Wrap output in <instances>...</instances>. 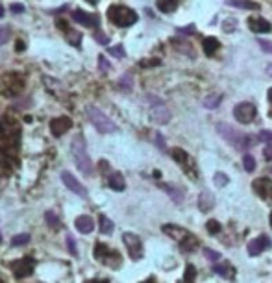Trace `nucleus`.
I'll return each mask as SVG.
<instances>
[{
    "mask_svg": "<svg viewBox=\"0 0 272 283\" xmlns=\"http://www.w3.org/2000/svg\"><path fill=\"white\" fill-rule=\"evenodd\" d=\"M71 154H73V159L76 163V167L83 172L85 176L93 174V161L89 157L87 147H85V141H83L82 135H76L71 141Z\"/></svg>",
    "mask_w": 272,
    "mask_h": 283,
    "instance_id": "obj_1",
    "label": "nucleus"
},
{
    "mask_svg": "<svg viewBox=\"0 0 272 283\" xmlns=\"http://www.w3.org/2000/svg\"><path fill=\"white\" fill-rule=\"evenodd\" d=\"M107 19L111 20L115 26H119V28H128V26L137 22V13L131 8L115 4L107 8Z\"/></svg>",
    "mask_w": 272,
    "mask_h": 283,
    "instance_id": "obj_2",
    "label": "nucleus"
},
{
    "mask_svg": "<svg viewBox=\"0 0 272 283\" xmlns=\"http://www.w3.org/2000/svg\"><path fill=\"white\" fill-rule=\"evenodd\" d=\"M170 156L174 159L178 165L182 167V171L185 172V176L189 178V180H198V167H196V161H194V157L191 154L184 150V148H172L170 150Z\"/></svg>",
    "mask_w": 272,
    "mask_h": 283,
    "instance_id": "obj_3",
    "label": "nucleus"
},
{
    "mask_svg": "<svg viewBox=\"0 0 272 283\" xmlns=\"http://www.w3.org/2000/svg\"><path fill=\"white\" fill-rule=\"evenodd\" d=\"M22 89H25V78L20 74L6 73L0 78V95H4V97H17V95L22 93Z\"/></svg>",
    "mask_w": 272,
    "mask_h": 283,
    "instance_id": "obj_4",
    "label": "nucleus"
},
{
    "mask_svg": "<svg viewBox=\"0 0 272 283\" xmlns=\"http://www.w3.org/2000/svg\"><path fill=\"white\" fill-rule=\"evenodd\" d=\"M93 254H95V259H98L100 263L109 267V269H119L122 265L121 254H119L117 250L109 248L106 243H97V246L93 250Z\"/></svg>",
    "mask_w": 272,
    "mask_h": 283,
    "instance_id": "obj_5",
    "label": "nucleus"
},
{
    "mask_svg": "<svg viewBox=\"0 0 272 283\" xmlns=\"http://www.w3.org/2000/svg\"><path fill=\"white\" fill-rule=\"evenodd\" d=\"M87 117H89V121L93 122V126L97 128L100 133H113L117 130L115 122L107 117L104 111H100L98 108H95V106H89L87 108Z\"/></svg>",
    "mask_w": 272,
    "mask_h": 283,
    "instance_id": "obj_6",
    "label": "nucleus"
},
{
    "mask_svg": "<svg viewBox=\"0 0 272 283\" xmlns=\"http://www.w3.org/2000/svg\"><path fill=\"white\" fill-rule=\"evenodd\" d=\"M219 132L222 137H226V141L232 145V147L235 148H248V147H252L254 141H252V137H248L244 135V133L237 132V130H233L230 124H219Z\"/></svg>",
    "mask_w": 272,
    "mask_h": 283,
    "instance_id": "obj_7",
    "label": "nucleus"
},
{
    "mask_svg": "<svg viewBox=\"0 0 272 283\" xmlns=\"http://www.w3.org/2000/svg\"><path fill=\"white\" fill-rule=\"evenodd\" d=\"M256 115H258V109L250 102H241L233 108V117L239 124H250L256 119Z\"/></svg>",
    "mask_w": 272,
    "mask_h": 283,
    "instance_id": "obj_8",
    "label": "nucleus"
},
{
    "mask_svg": "<svg viewBox=\"0 0 272 283\" xmlns=\"http://www.w3.org/2000/svg\"><path fill=\"white\" fill-rule=\"evenodd\" d=\"M148 102H150V117L154 119L155 122L160 124H165V122L170 121V111L165 104L161 102L160 98H155L154 95L148 97Z\"/></svg>",
    "mask_w": 272,
    "mask_h": 283,
    "instance_id": "obj_9",
    "label": "nucleus"
},
{
    "mask_svg": "<svg viewBox=\"0 0 272 283\" xmlns=\"http://www.w3.org/2000/svg\"><path fill=\"white\" fill-rule=\"evenodd\" d=\"M122 241L126 244V250H128V254H130V257L133 259V261H139V259L143 257V254H145V250H143V241L139 239L135 233H122Z\"/></svg>",
    "mask_w": 272,
    "mask_h": 283,
    "instance_id": "obj_10",
    "label": "nucleus"
},
{
    "mask_svg": "<svg viewBox=\"0 0 272 283\" xmlns=\"http://www.w3.org/2000/svg\"><path fill=\"white\" fill-rule=\"evenodd\" d=\"M11 270H13L15 278H26L30 274L34 272L35 269V261L32 257H22V259H17L13 263H10Z\"/></svg>",
    "mask_w": 272,
    "mask_h": 283,
    "instance_id": "obj_11",
    "label": "nucleus"
},
{
    "mask_svg": "<svg viewBox=\"0 0 272 283\" xmlns=\"http://www.w3.org/2000/svg\"><path fill=\"white\" fill-rule=\"evenodd\" d=\"M254 187V193L265 202H270L272 200V180L270 178H258L254 180L252 183Z\"/></svg>",
    "mask_w": 272,
    "mask_h": 283,
    "instance_id": "obj_12",
    "label": "nucleus"
},
{
    "mask_svg": "<svg viewBox=\"0 0 272 283\" xmlns=\"http://www.w3.org/2000/svg\"><path fill=\"white\" fill-rule=\"evenodd\" d=\"M71 128H73V119L65 117V115L50 121V133H52L54 137H63Z\"/></svg>",
    "mask_w": 272,
    "mask_h": 283,
    "instance_id": "obj_13",
    "label": "nucleus"
},
{
    "mask_svg": "<svg viewBox=\"0 0 272 283\" xmlns=\"http://www.w3.org/2000/svg\"><path fill=\"white\" fill-rule=\"evenodd\" d=\"M61 180H63L65 187H67L69 191H73L74 195L82 196V198H85V196H87V191H85V187H83L82 183H80V181H78L69 171L61 172Z\"/></svg>",
    "mask_w": 272,
    "mask_h": 283,
    "instance_id": "obj_14",
    "label": "nucleus"
},
{
    "mask_svg": "<svg viewBox=\"0 0 272 283\" xmlns=\"http://www.w3.org/2000/svg\"><path fill=\"white\" fill-rule=\"evenodd\" d=\"M270 239H268L267 235H261V237H258V239L250 241V244H248V254L250 255H259L261 252H265L267 248H270Z\"/></svg>",
    "mask_w": 272,
    "mask_h": 283,
    "instance_id": "obj_15",
    "label": "nucleus"
},
{
    "mask_svg": "<svg viewBox=\"0 0 272 283\" xmlns=\"http://www.w3.org/2000/svg\"><path fill=\"white\" fill-rule=\"evenodd\" d=\"M248 28L252 30L254 34H268L272 30V25L263 17H250L248 19Z\"/></svg>",
    "mask_w": 272,
    "mask_h": 283,
    "instance_id": "obj_16",
    "label": "nucleus"
},
{
    "mask_svg": "<svg viewBox=\"0 0 272 283\" xmlns=\"http://www.w3.org/2000/svg\"><path fill=\"white\" fill-rule=\"evenodd\" d=\"M58 28L63 30L65 35H67V41L73 44V46H80V44H82V34L76 32L74 28H71V26L67 25V20H58Z\"/></svg>",
    "mask_w": 272,
    "mask_h": 283,
    "instance_id": "obj_17",
    "label": "nucleus"
},
{
    "mask_svg": "<svg viewBox=\"0 0 272 283\" xmlns=\"http://www.w3.org/2000/svg\"><path fill=\"white\" fill-rule=\"evenodd\" d=\"M73 19L76 20V22H80V25H83L85 28H95V26L98 25V19L95 15L85 13V11H82V10H74Z\"/></svg>",
    "mask_w": 272,
    "mask_h": 283,
    "instance_id": "obj_18",
    "label": "nucleus"
},
{
    "mask_svg": "<svg viewBox=\"0 0 272 283\" xmlns=\"http://www.w3.org/2000/svg\"><path fill=\"white\" fill-rule=\"evenodd\" d=\"M163 231H165L169 237H172L174 241H178V243H182L184 239L189 237V231H187V229L182 228V226H176V224H165L163 226Z\"/></svg>",
    "mask_w": 272,
    "mask_h": 283,
    "instance_id": "obj_19",
    "label": "nucleus"
},
{
    "mask_svg": "<svg viewBox=\"0 0 272 283\" xmlns=\"http://www.w3.org/2000/svg\"><path fill=\"white\" fill-rule=\"evenodd\" d=\"M74 226H76V229L80 233H91L93 229H95V220L89 215H80L74 220Z\"/></svg>",
    "mask_w": 272,
    "mask_h": 283,
    "instance_id": "obj_20",
    "label": "nucleus"
},
{
    "mask_svg": "<svg viewBox=\"0 0 272 283\" xmlns=\"http://www.w3.org/2000/svg\"><path fill=\"white\" fill-rule=\"evenodd\" d=\"M107 185H109V189L121 193V191L126 189V180H124V176L121 172H111L109 178H107Z\"/></svg>",
    "mask_w": 272,
    "mask_h": 283,
    "instance_id": "obj_21",
    "label": "nucleus"
},
{
    "mask_svg": "<svg viewBox=\"0 0 272 283\" xmlns=\"http://www.w3.org/2000/svg\"><path fill=\"white\" fill-rule=\"evenodd\" d=\"M213 205H215V196L211 195V193H208V191H204V193L198 196V207H200V211L208 213V211H211V207H213Z\"/></svg>",
    "mask_w": 272,
    "mask_h": 283,
    "instance_id": "obj_22",
    "label": "nucleus"
},
{
    "mask_svg": "<svg viewBox=\"0 0 272 283\" xmlns=\"http://www.w3.org/2000/svg\"><path fill=\"white\" fill-rule=\"evenodd\" d=\"M155 6L161 13H174L180 6V0H155Z\"/></svg>",
    "mask_w": 272,
    "mask_h": 283,
    "instance_id": "obj_23",
    "label": "nucleus"
},
{
    "mask_svg": "<svg viewBox=\"0 0 272 283\" xmlns=\"http://www.w3.org/2000/svg\"><path fill=\"white\" fill-rule=\"evenodd\" d=\"M226 4L230 8H239V10H259V4L254 2V0H228Z\"/></svg>",
    "mask_w": 272,
    "mask_h": 283,
    "instance_id": "obj_24",
    "label": "nucleus"
},
{
    "mask_svg": "<svg viewBox=\"0 0 272 283\" xmlns=\"http://www.w3.org/2000/svg\"><path fill=\"white\" fill-rule=\"evenodd\" d=\"M202 49H204L206 56H213L220 49V43L217 37H206L204 43H202Z\"/></svg>",
    "mask_w": 272,
    "mask_h": 283,
    "instance_id": "obj_25",
    "label": "nucleus"
},
{
    "mask_svg": "<svg viewBox=\"0 0 272 283\" xmlns=\"http://www.w3.org/2000/svg\"><path fill=\"white\" fill-rule=\"evenodd\" d=\"M98 226H100V231L104 235H109L115 229V224H113L111 219H107L106 215H98Z\"/></svg>",
    "mask_w": 272,
    "mask_h": 283,
    "instance_id": "obj_26",
    "label": "nucleus"
},
{
    "mask_svg": "<svg viewBox=\"0 0 272 283\" xmlns=\"http://www.w3.org/2000/svg\"><path fill=\"white\" fill-rule=\"evenodd\" d=\"M196 246H198V239L194 237V235L189 233V237L187 239H184L180 243V250L182 252H193V250H196Z\"/></svg>",
    "mask_w": 272,
    "mask_h": 283,
    "instance_id": "obj_27",
    "label": "nucleus"
},
{
    "mask_svg": "<svg viewBox=\"0 0 272 283\" xmlns=\"http://www.w3.org/2000/svg\"><path fill=\"white\" fill-rule=\"evenodd\" d=\"M215 272L219 274L220 278H228V279H232L233 278V274H235V270L230 267V265H215Z\"/></svg>",
    "mask_w": 272,
    "mask_h": 283,
    "instance_id": "obj_28",
    "label": "nucleus"
},
{
    "mask_svg": "<svg viewBox=\"0 0 272 283\" xmlns=\"http://www.w3.org/2000/svg\"><path fill=\"white\" fill-rule=\"evenodd\" d=\"M163 189L169 193L170 196H172V200L176 202V204H180L182 200H184V191L182 189H176V187H172V185H161Z\"/></svg>",
    "mask_w": 272,
    "mask_h": 283,
    "instance_id": "obj_29",
    "label": "nucleus"
},
{
    "mask_svg": "<svg viewBox=\"0 0 272 283\" xmlns=\"http://www.w3.org/2000/svg\"><path fill=\"white\" fill-rule=\"evenodd\" d=\"M44 220H47V224H49L50 228H54V229L61 228V222H59V219L54 215L52 211H47V213H44Z\"/></svg>",
    "mask_w": 272,
    "mask_h": 283,
    "instance_id": "obj_30",
    "label": "nucleus"
},
{
    "mask_svg": "<svg viewBox=\"0 0 272 283\" xmlns=\"http://www.w3.org/2000/svg\"><path fill=\"white\" fill-rule=\"evenodd\" d=\"M243 165H244V171H246V172H254V171H256V159H254V156H250V154H244V156H243Z\"/></svg>",
    "mask_w": 272,
    "mask_h": 283,
    "instance_id": "obj_31",
    "label": "nucleus"
},
{
    "mask_svg": "<svg viewBox=\"0 0 272 283\" xmlns=\"http://www.w3.org/2000/svg\"><path fill=\"white\" fill-rule=\"evenodd\" d=\"M172 44H174V46H176L178 50H182V49L187 50V56H189V58H193V46L185 43L184 39H182V41H180V39H172Z\"/></svg>",
    "mask_w": 272,
    "mask_h": 283,
    "instance_id": "obj_32",
    "label": "nucleus"
},
{
    "mask_svg": "<svg viewBox=\"0 0 272 283\" xmlns=\"http://www.w3.org/2000/svg\"><path fill=\"white\" fill-rule=\"evenodd\" d=\"M220 100H222V97H220V95H213V97L209 95V97L204 100V106H206V108H211V109H213V108H217V106H219Z\"/></svg>",
    "mask_w": 272,
    "mask_h": 283,
    "instance_id": "obj_33",
    "label": "nucleus"
},
{
    "mask_svg": "<svg viewBox=\"0 0 272 283\" xmlns=\"http://www.w3.org/2000/svg\"><path fill=\"white\" fill-rule=\"evenodd\" d=\"M107 52H109L113 58H119V59H122L124 56H126V52H124V46H122V44H117V46H111V49H107Z\"/></svg>",
    "mask_w": 272,
    "mask_h": 283,
    "instance_id": "obj_34",
    "label": "nucleus"
},
{
    "mask_svg": "<svg viewBox=\"0 0 272 283\" xmlns=\"http://www.w3.org/2000/svg\"><path fill=\"white\" fill-rule=\"evenodd\" d=\"M206 228H208V233L211 235H217L222 229V226H220V222H217V220H208V224H206Z\"/></svg>",
    "mask_w": 272,
    "mask_h": 283,
    "instance_id": "obj_35",
    "label": "nucleus"
},
{
    "mask_svg": "<svg viewBox=\"0 0 272 283\" xmlns=\"http://www.w3.org/2000/svg\"><path fill=\"white\" fill-rule=\"evenodd\" d=\"M160 63H161V59H160V58H148V59H141V61H139V65H141L143 68L157 67Z\"/></svg>",
    "mask_w": 272,
    "mask_h": 283,
    "instance_id": "obj_36",
    "label": "nucleus"
},
{
    "mask_svg": "<svg viewBox=\"0 0 272 283\" xmlns=\"http://www.w3.org/2000/svg\"><path fill=\"white\" fill-rule=\"evenodd\" d=\"M213 180H215V185H217V187H224V185H228L230 178L224 174V172H217Z\"/></svg>",
    "mask_w": 272,
    "mask_h": 283,
    "instance_id": "obj_37",
    "label": "nucleus"
},
{
    "mask_svg": "<svg viewBox=\"0 0 272 283\" xmlns=\"http://www.w3.org/2000/svg\"><path fill=\"white\" fill-rule=\"evenodd\" d=\"M30 241V235L28 233H20V235H15L13 239H11V244L13 246H22Z\"/></svg>",
    "mask_w": 272,
    "mask_h": 283,
    "instance_id": "obj_38",
    "label": "nucleus"
},
{
    "mask_svg": "<svg viewBox=\"0 0 272 283\" xmlns=\"http://www.w3.org/2000/svg\"><path fill=\"white\" fill-rule=\"evenodd\" d=\"M119 85H121L124 91H130V89H131V76H130V74H124V76H121V80H119Z\"/></svg>",
    "mask_w": 272,
    "mask_h": 283,
    "instance_id": "obj_39",
    "label": "nucleus"
},
{
    "mask_svg": "<svg viewBox=\"0 0 272 283\" xmlns=\"http://www.w3.org/2000/svg\"><path fill=\"white\" fill-rule=\"evenodd\" d=\"M67 250L73 255H78V248H76V241H74L73 235H67Z\"/></svg>",
    "mask_w": 272,
    "mask_h": 283,
    "instance_id": "obj_40",
    "label": "nucleus"
},
{
    "mask_svg": "<svg viewBox=\"0 0 272 283\" xmlns=\"http://www.w3.org/2000/svg\"><path fill=\"white\" fill-rule=\"evenodd\" d=\"M204 255L209 259V261H213V263H217V261L220 259L219 252H215V250H211V248H204Z\"/></svg>",
    "mask_w": 272,
    "mask_h": 283,
    "instance_id": "obj_41",
    "label": "nucleus"
},
{
    "mask_svg": "<svg viewBox=\"0 0 272 283\" xmlns=\"http://www.w3.org/2000/svg\"><path fill=\"white\" fill-rule=\"evenodd\" d=\"M194 267L193 265H187V269H185V279H184V283H193V278H194Z\"/></svg>",
    "mask_w": 272,
    "mask_h": 283,
    "instance_id": "obj_42",
    "label": "nucleus"
},
{
    "mask_svg": "<svg viewBox=\"0 0 272 283\" xmlns=\"http://www.w3.org/2000/svg\"><path fill=\"white\" fill-rule=\"evenodd\" d=\"M98 67H100L102 73H107V70H109L111 65H109V61L106 59V56H98Z\"/></svg>",
    "mask_w": 272,
    "mask_h": 283,
    "instance_id": "obj_43",
    "label": "nucleus"
},
{
    "mask_svg": "<svg viewBox=\"0 0 272 283\" xmlns=\"http://www.w3.org/2000/svg\"><path fill=\"white\" fill-rule=\"evenodd\" d=\"M259 139H261L263 143H267V145H272V132L270 130H263V132L259 133Z\"/></svg>",
    "mask_w": 272,
    "mask_h": 283,
    "instance_id": "obj_44",
    "label": "nucleus"
},
{
    "mask_svg": "<svg viewBox=\"0 0 272 283\" xmlns=\"http://www.w3.org/2000/svg\"><path fill=\"white\" fill-rule=\"evenodd\" d=\"M235 26H237V22H235V19H226L222 25V30L224 32H232V30H235Z\"/></svg>",
    "mask_w": 272,
    "mask_h": 283,
    "instance_id": "obj_45",
    "label": "nucleus"
},
{
    "mask_svg": "<svg viewBox=\"0 0 272 283\" xmlns=\"http://www.w3.org/2000/svg\"><path fill=\"white\" fill-rule=\"evenodd\" d=\"M176 32H178L180 35H191V34H194V32H196V26H194V25L185 26V28H178Z\"/></svg>",
    "mask_w": 272,
    "mask_h": 283,
    "instance_id": "obj_46",
    "label": "nucleus"
},
{
    "mask_svg": "<svg viewBox=\"0 0 272 283\" xmlns=\"http://www.w3.org/2000/svg\"><path fill=\"white\" fill-rule=\"evenodd\" d=\"M259 46L263 49V52H267V54H272V41L259 39Z\"/></svg>",
    "mask_w": 272,
    "mask_h": 283,
    "instance_id": "obj_47",
    "label": "nucleus"
},
{
    "mask_svg": "<svg viewBox=\"0 0 272 283\" xmlns=\"http://www.w3.org/2000/svg\"><path fill=\"white\" fill-rule=\"evenodd\" d=\"M10 28H0V44L8 43V39H10Z\"/></svg>",
    "mask_w": 272,
    "mask_h": 283,
    "instance_id": "obj_48",
    "label": "nucleus"
},
{
    "mask_svg": "<svg viewBox=\"0 0 272 283\" xmlns=\"http://www.w3.org/2000/svg\"><path fill=\"white\" fill-rule=\"evenodd\" d=\"M95 39H97L98 43H102V44H107V43H109V39H107V37L102 34V32H97V35H95Z\"/></svg>",
    "mask_w": 272,
    "mask_h": 283,
    "instance_id": "obj_49",
    "label": "nucleus"
},
{
    "mask_svg": "<svg viewBox=\"0 0 272 283\" xmlns=\"http://www.w3.org/2000/svg\"><path fill=\"white\" fill-rule=\"evenodd\" d=\"M263 156H265V159H267V161H272V145L265 147V150H263Z\"/></svg>",
    "mask_w": 272,
    "mask_h": 283,
    "instance_id": "obj_50",
    "label": "nucleus"
},
{
    "mask_svg": "<svg viewBox=\"0 0 272 283\" xmlns=\"http://www.w3.org/2000/svg\"><path fill=\"white\" fill-rule=\"evenodd\" d=\"M155 145H157L161 150H165V143H163V135H161V133H155Z\"/></svg>",
    "mask_w": 272,
    "mask_h": 283,
    "instance_id": "obj_51",
    "label": "nucleus"
},
{
    "mask_svg": "<svg viewBox=\"0 0 272 283\" xmlns=\"http://www.w3.org/2000/svg\"><path fill=\"white\" fill-rule=\"evenodd\" d=\"M11 11H13V13H22V11H25V6L22 4H11Z\"/></svg>",
    "mask_w": 272,
    "mask_h": 283,
    "instance_id": "obj_52",
    "label": "nucleus"
},
{
    "mask_svg": "<svg viewBox=\"0 0 272 283\" xmlns=\"http://www.w3.org/2000/svg\"><path fill=\"white\" fill-rule=\"evenodd\" d=\"M15 49H17V52H22V50L26 49V44H25V41H17V43H15Z\"/></svg>",
    "mask_w": 272,
    "mask_h": 283,
    "instance_id": "obj_53",
    "label": "nucleus"
},
{
    "mask_svg": "<svg viewBox=\"0 0 272 283\" xmlns=\"http://www.w3.org/2000/svg\"><path fill=\"white\" fill-rule=\"evenodd\" d=\"M85 283H109V281H106V279H89Z\"/></svg>",
    "mask_w": 272,
    "mask_h": 283,
    "instance_id": "obj_54",
    "label": "nucleus"
},
{
    "mask_svg": "<svg viewBox=\"0 0 272 283\" xmlns=\"http://www.w3.org/2000/svg\"><path fill=\"white\" fill-rule=\"evenodd\" d=\"M267 97H268V102H270V104H272V87H270V89H268V93H267Z\"/></svg>",
    "mask_w": 272,
    "mask_h": 283,
    "instance_id": "obj_55",
    "label": "nucleus"
},
{
    "mask_svg": "<svg viewBox=\"0 0 272 283\" xmlns=\"http://www.w3.org/2000/svg\"><path fill=\"white\" fill-rule=\"evenodd\" d=\"M267 74H270V76H272V63L267 65Z\"/></svg>",
    "mask_w": 272,
    "mask_h": 283,
    "instance_id": "obj_56",
    "label": "nucleus"
},
{
    "mask_svg": "<svg viewBox=\"0 0 272 283\" xmlns=\"http://www.w3.org/2000/svg\"><path fill=\"white\" fill-rule=\"evenodd\" d=\"M141 283H157V281H155L154 278H148V279H146V281H141Z\"/></svg>",
    "mask_w": 272,
    "mask_h": 283,
    "instance_id": "obj_57",
    "label": "nucleus"
},
{
    "mask_svg": "<svg viewBox=\"0 0 272 283\" xmlns=\"http://www.w3.org/2000/svg\"><path fill=\"white\" fill-rule=\"evenodd\" d=\"M4 17V6H0V19Z\"/></svg>",
    "mask_w": 272,
    "mask_h": 283,
    "instance_id": "obj_58",
    "label": "nucleus"
},
{
    "mask_svg": "<svg viewBox=\"0 0 272 283\" xmlns=\"http://www.w3.org/2000/svg\"><path fill=\"white\" fill-rule=\"evenodd\" d=\"M0 283H6V279H4V278H2V276H0Z\"/></svg>",
    "mask_w": 272,
    "mask_h": 283,
    "instance_id": "obj_59",
    "label": "nucleus"
},
{
    "mask_svg": "<svg viewBox=\"0 0 272 283\" xmlns=\"http://www.w3.org/2000/svg\"><path fill=\"white\" fill-rule=\"evenodd\" d=\"M270 226H272V213H270Z\"/></svg>",
    "mask_w": 272,
    "mask_h": 283,
    "instance_id": "obj_60",
    "label": "nucleus"
},
{
    "mask_svg": "<svg viewBox=\"0 0 272 283\" xmlns=\"http://www.w3.org/2000/svg\"><path fill=\"white\" fill-rule=\"evenodd\" d=\"M268 115H270V117H272V111H270V113H268Z\"/></svg>",
    "mask_w": 272,
    "mask_h": 283,
    "instance_id": "obj_61",
    "label": "nucleus"
},
{
    "mask_svg": "<svg viewBox=\"0 0 272 283\" xmlns=\"http://www.w3.org/2000/svg\"><path fill=\"white\" fill-rule=\"evenodd\" d=\"M0 241H2V235H0Z\"/></svg>",
    "mask_w": 272,
    "mask_h": 283,
    "instance_id": "obj_62",
    "label": "nucleus"
}]
</instances>
